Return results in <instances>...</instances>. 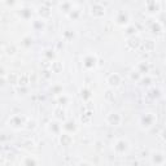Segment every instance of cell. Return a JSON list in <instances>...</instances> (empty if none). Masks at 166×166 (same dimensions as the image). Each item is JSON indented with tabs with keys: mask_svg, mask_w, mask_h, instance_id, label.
<instances>
[{
	"mask_svg": "<svg viewBox=\"0 0 166 166\" xmlns=\"http://www.w3.org/2000/svg\"><path fill=\"white\" fill-rule=\"evenodd\" d=\"M127 149H128V143H127L126 140H123V139H119V140L116 143V145H114V151H116L118 154L126 153Z\"/></svg>",
	"mask_w": 166,
	"mask_h": 166,
	"instance_id": "6da1fadb",
	"label": "cell"
},
{
	"mask_svg": "<svg viewBox=\"0 0 166 166\" xmlns=\"http://www.w3.org/2000/svg\"><path fill=\"white\" fill-rule=\"evenodd\" d=\"M107 122L112 126H118L119 122H121V117H119L118 113H110L107 117Z\"/></svg>",
	"mask_w": 166,
	"mask_h": 166,
	"instance_id": "7a4b0ae2",
	"label": "cell"
},
{
	"mask_svg": "<svg viewBox=\"0 0 166 166\" xmlns=\"http://www.w3.org/2000/svg\"><path fill=\"white\" fill-rule=\"evenodd\" d=\"M107 82H108V85H109L110 87H117L119 83H121V77L114 73V74H110V75L108 77V81H107Z\"/></svg>",
	"mask_w": 166,
	"mask_h": 166,
	"instance_id": "3957f363",
	"label": "cell"
},
{
	"mask_svg": "<svg viewBox=\"0 0 166 166\" xmlns=\"http://www.w3.org/2000/svg\"><path fill=\"white\" fill-rule=\"evenodd\" d=\"M96 65V57L90 55V56H86L85 58V66L86 68H94Z\"/></svg>",
	"mask_w": 166,
	"mask_h": 166,
	"instance_id": "277c9868",
	"label": "cell"
},
{
	"mask_svg": "<svg viewBox=\"0 0 166 166\" xmlns=\"http://www.w3.org/2000/svg\"><path fill=\"white\" fill-rule=\"evenodd\" d=\"M24 166H38V165H36L35 158H33V157H26V158L24 160Z\"/></svg>",
	"mask_w": 166,
	"mask_h": 166,
	"instance_id": "5b68a950",
	"label": "cell"
},
{
	"mask_svg": "<svg viewBox=\"0 0 166 166\" xmlns=\"http://www.w3.org/2000/svg\"><path fill=\"white\" fill-rule=\"evenodd\" d=\"M70 140H71V138L69 136L68 134H64V135L61 136V143H64V144H68Z\"/></svg>",
	"mask_w": 166,
	"mask_h": 166,
	"instance_id": "8992f818",
	"label": "cell"
}]
</instances>
